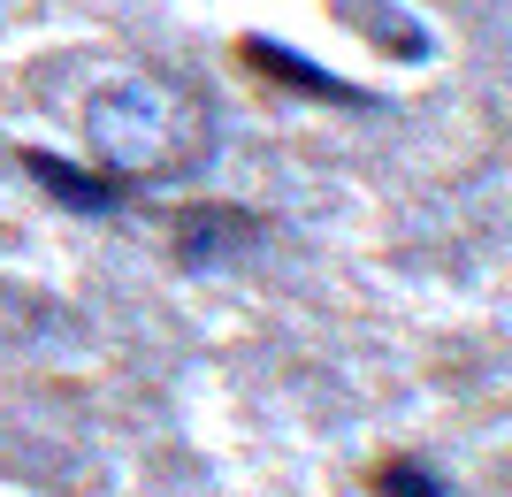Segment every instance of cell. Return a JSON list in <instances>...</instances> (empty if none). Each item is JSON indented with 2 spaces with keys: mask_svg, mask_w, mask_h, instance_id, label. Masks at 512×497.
<instances>
[{
  "mask_svg": "<svg viewBox=\"0 0 512 497\" xmlns=\"http://www.w3.org/2000/svg\"><path fill=\"white\" fill-rule=\"evenodd\" d=\"M375 497H451V490L428 475L421 459H390V467H375Z\"/></svg>",
  "mask_w": 512,
  "mask_h": 497,
  "instance_id": "cell-6",
  "label": "cell"
},
{
  "mask_svg": "<svg viewBox=\"0 0 512 497\" xmlns=\"http://www.w3.org/2000/svg\"><path fill=\"white\" fill-rule=\"evenodd\" d=\"M237 62L253 69V77H268V85H283V92H306V100H329V108H375V92L344 85L337 69L306 62L299 46H283V39H260V31H245V39H237Z\"/></svg>",
  "mask_w": 512,
  "mask_h": 497,
  "instance_id": "cell-3",
  "label": "cell"
},
{
  "mask_svg": "<svg viewBox=\"0 0 512 497\" xmlns=\"http://www.w3.org/2000/svg\"><path fill=\"white\" fill-rule=\"evenodd\" d=\"M260 238H268V222L253 207H230V199H192V207L169 215V245L184 268H222V260L253 253Z\"/></svg>",
  "mask_w": 512,
  "mask_h": 497,
  "instance_id": "cell-2",
  "label": "cell"
},
{
  "mask_svg": "<svg viewBox=\"0 0 512 497\" xmlns=\"http://www.w3.org/2000/svg\"><path fill=\"white\" fill-rule=\"evenodd\" d=\"M23 176H39V192L69 215H123L130 207V184L107 169H85V161H62L46 146H23Z\"/></svg>",
  "mask_w": 512,
  "mask_h": 497,
  "instance_id": "cell-4",
  "label": "cell"
},
{
  "mask_svg": "<svg viewBox=\"0 0 512 497\" xmlns=\"http://www.w3.org/2000/svg\"><path fill=\"white\" fill-rule=\"evenodd\" d=\"M85 138L107 161V176H161V169H184L199 153L207 123H199V108L169 85V77L130 69L115 85L85 92Z\"/></svg>",
  "mask_w": 512,
  "mask_h": 497,
  "instance_id": "cell-1",
  "label": "cell"
},
{
  "mask_svg": "<svg viewBox=\"0 0 512 497\" xmlns=\"http://www.w3.org/2000/svg\"><path fill=\"white\" fill-rule=\"evenodd\" d=\"M337 8H344L352 23H360V31H367L375 46H398L406 62H428V31L406 16V8H398V0H390V8H375V16H367V8H352V0H337Z\"/></svg>",
  "mask_w": 512,
  "mask_h": 497,
  "instance_id": "cell-5",
  "label": "cell"
}]
</instances>
